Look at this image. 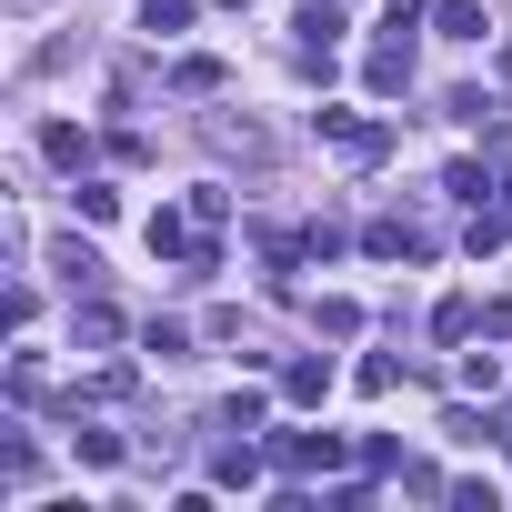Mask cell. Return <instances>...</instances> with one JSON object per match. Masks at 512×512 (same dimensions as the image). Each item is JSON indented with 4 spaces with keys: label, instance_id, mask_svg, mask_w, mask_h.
<instances>
[{
    "label": "cell",
    "instance_id": "cell-1",
    "mask_svg": "<svg viewBox=\"0 0 512 512\" xmlns=\"http://www.w3.org/2000/svg\"><path fill=\"white\" fill-rule=\"evenodd\" d=\"M312 131H322L342 161H382V151H392V131H382V121H362V111H312Z\"/></svg>",
    "mask_w": 512,
    "mask_h": 512
},
{
    "label": "cell",
    "instance_id": "cell-2",
    "mask_svg": "<svg viewBox=\"0 0 512 512\" xmlns=\"http://www.w3.org/2000/svg\"><path fill=\"white\" fill-rule=\"evenodd\" d=\"M362 251H372V262H432V221H402L392 211V221L362 231Z\"/></svg>",
    "mask_w": 512,
    "mask_h": 512
},
{
    "label": "cell",
    "instance_id": "cell-3",
    "mask_svg": "<svg viewBox=\"0 0 512 512\" xmlns=\"http://www.w3.org/2000/svg\"><path fill=\"white\" fill-rule=\"evenodd\" d=\"M272 462H282V482L332 472V462H342V432H282V442H272Z\"/></svg>",
    "mask_w": 512,
    "mask_h": 512
},
{
    "label": "cell",
    "instance_id": "cell-4",
    "mask_svg": "<svg viewBox=\"0 0 512 512\" xmlns=\"http://www.w3.org/2000/svg\"><path fill=\"white\" fill-rule=\"evenodd\" d=\"M362 81H372L382 101H402V91H412V41H382V51L362 61Z\"/></svg>",
    "mask_w": 512,
    "mask_h": 512
},
{
    "label": "cell",
    "instance_id": "cell-5",
    "mask_svg": "<svg viewBox=\"0 0 512 512\" xmlns=\"http://www.w3.org/2000/svg\"><path fill=\"white\" fill-rule=\"evenodd\" d=\"M322 392H332V362H322V352H302V362L282 372V402H302V412H312Z\"/></svg>",
    "mask_w": 512,
    "mask_h": 512
},
{
    "label": "cell",
    "instance_id": "cell-6",
    "mask_svg": "<svg viewBox=\"0 0 512 512\" xmlns=\"http://www.w3.org/2000/svg\"><path fill=\"white\" fill-rule=\"evenodd\" d=\"M432 21H442V41H482V31H492V11H482V0H442Z\"/></svg>",
    "mask_w": 512,
    "mask_h": 512
},
{
    "label": "cell",
    "instance_id": "cell-7",
    "mask_svg": "<svg viewBox=\"0 0 512 512\" xmlns=\"http://www.w3.org/2000/svg\"><path fill=\"white\" fill-rule=\"evenodd\" d=\"M211 141H221V151H241V161H262V151H272V141H262V121H231V111H211Z\"/></svg>",
    "mask_w": 512,
    "mask_h": 512
},
{
    "label": "cell",
    "instance_id": "cell-8",
    "mask_svg": "<svg viewBox=\"0 0 512 512\" xmlns=\"http://www.w3.org/2000/svg\"><path fill=\"white\" fill-rule=\"evenodd\" d=\"M442 191H452V201H472V211H482V201H492V171H482V161H452V171H442Z\"/></svg>",
    "mask_w": 512,
    "mask_h": 512
},
{
    "label": "cell",
    "instance_id": "cell-9",
    "mask_svg": "<svg viewBox=\"0 0 512 512\" xmlns=\"http://www.w3.org/2000/svg\"><path fill=\"white\" fill-rule=\"evenodd\" d=\"M181 211H191V221H201V231H221V221H231V191H221V181H201V191H191V201H181Z\"/></svg>",
    "mask_w": 512,
    "mask_h": 512
},
{
    "label": "cell",
    "instance_id": "cell-10",
    "mask_svg": "<svg viewBox=\"0 0 512 512\" xmlns=\"http://www.w3.org/2000/svg\"><path fill=\"white\" fill-rule=\"evenodd\" d=\"M432 332H442V342H472V332H482V312H472V302H462V292H452V302H442V312H432Z\"/></svg>",
    "mask_w": 512,
    "mask_h": 512
},
{
    "label": "cell",
    "instance_id": "cell-11",
    "mask_svg": "<svg viewBox=\"0 0 512 512\" xmlns=\"http://www.w3.org/2000/svg\"><path fill=\"white\" fill-rule=\"evenodd\" d=\"M141 31H161V41L191 31V0H141Z\"/></svg>",
    "mask_w": 512,
    "mask_h": 512
},
{
    "label": "cell",
    "instance_id": "cell-12",
    "mask_svg": "<svg viewBox=\"0 0 512 512\" xmlns=\"http://www.w3.org/2000/svg\"><path fill=\"white\" fill-rule=\"evenodd\" d=\"M41 151H51L61 171H81V131H71V121H51V131H41Z\"/></svg>",
    "mask_w": 512,
    "mask_h": 512
},
{
    "label": "cell",
    "instance_id": "cell-13",
    "mask_svg": "<svg viewBox=\"0 0 512 512\" xmlns=\"http://www.w3.org/2000/svg\"><path fill=\"white\" fill-rule=\"evenodd\" d=\"M71 211H81V221H111V211H121V191H101V181H81V191H71Z\"/></svg>",
    "mask_w": 512,
    "mask_h": 512
},
{
    "label": "cell",
    "instance_id": "cell-14",
    "mask_svg": "<svg viewBox=\"0 0 512 512\" xmlns=\"http://www.w3.org/2000/svg\"><path fill=\"white\" fill-rule=\"evenodd\" d=\"M352 382H362V392H372V402H382V392H392V382H402V362H392V352H372V362H362V372H352Z\"/></svg>",
    "mask_w": 512,
    "mask_h": 512
},
{
    "label": "cell",
    "instance_id": "cell-15",
    "mask_svg": "<svg viewBox=\"0 0 512 512\" xmlns=\"http://www.w3.org/2000/svg\"><path fill=\"white\" fill-rule=\"evenodd\" d=\"M221 11H251V0H221Z\"/></svg>",
    "mask_w": 512,
    "mask_h": 512
},
{
    "label": "cell",
    "instance_id": "cell-16",
    "mask_svg": "<svg viewBox=\"0 0 512 512\" xmlns=\"http://www.w3.org/2000/svg\"><path fill=\"white\" fill-rule=\"evenodd\" d=\"M502 221H512V201H502Z\"/></svg>",
    "mask_w": 512,
    "mask_h": 512
}]
</instances>
